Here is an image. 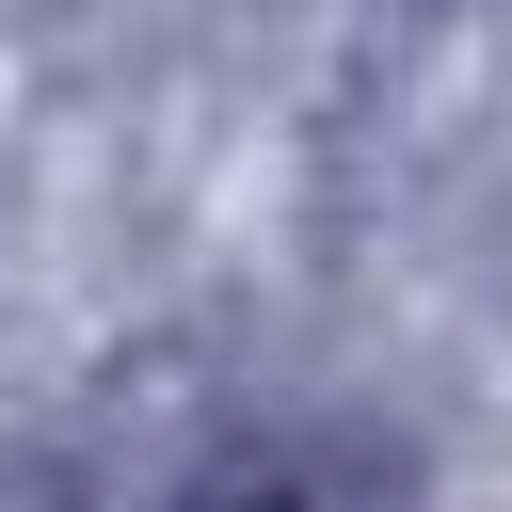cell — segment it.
<instances>
[{
  "instance_id": "cell-1",
  "label": "cell",
  "mask_w": 512,
  "mask_h": 512,
  "mask_svg": "<svg viewBox=\"0 0 512 512\" xmlns=\"http://www.w3.org/2000/svg\"><path fill=\"white\" fill-rule=\"evenodd\" d=\"M256 512H272V496H256Z\"/></svg>"
}]
</instances>
